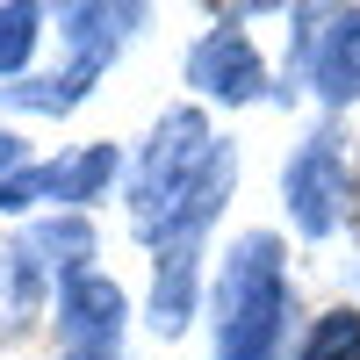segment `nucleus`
<instances>
[{
	"instance_id": "1",
	"label": "nucleus",
	"mask_w": 360,
	"mask_h": 360,
	"mask_svg": "<svg viewBox=\"0 0 360 360\" xmlns=\"http://www.w3.org/2000/svg\"><path fill=\"white\" fill-rule=\"evenodd\" d=\"M209 317H217V360H281L295 288H288V252H281L274 231L231 238V252L217 266Z\"/></svg>"
},
{
	"instance_id": "2",
	"label": "nucleus",
	"mask_w": 360,
	"mask_h": 360,
	"mask_svg": "<svg viewBox=\"0 0 360 360\" xmlns=\"http://www.w3.org/2000/svg\"><path fill=\"white\" fill-rule=\"evenodd\" d=\"M217 152H224V137L209 130V115L195 101L166 108L152 123V137L137 144V166H130V231L144 238V245H152V238L166 231V217L202 188V173L217 166Z\"/></svg>"
},
{
	"instance_id": "3",
	"label": "nucleus",
	"mask_w": 360,
	"mask_h": 360,
	"mask_svg": "<svg viewBox=\"0 0 360 360\" xmlns=\"http://www.w3.org/2000/svg\"><path fill=\"white\" fill-rule=\"evenodd\" d=\"M137 22H144V8H58V37L72 44V65L51 72V79L0 86V101L29 108V115H72L86 94H94V79L115 65V51L137 37Z\"/></svg>"
},
{
	"instance_id": "4",
	"label": "nucleus",
	"mask_w": 360,
	"mask_h": 360,
	"mask_svg": "<svg viewBox=\"0 0 360 360\" xmlns=\"http://www.w3.org/2000/svg\"><path fill=\"white\" fill-rule=\"evenodd\" d=\"M281 202H288V224L295 238H332L353 209V166H346V144L339 130H310L295 144V159L281 166Z\"/></svg>"
},
{
	"instance_id": "5",
	"label": "nucleus",
	"mask_w": 360,
	"mask_h": 360,
	"mask_svg": "<svg viewBox=\"0 0 360 360\" xmlns=\"http://www.w3.org/2000/svg\"><path fill=\"white\" fill-rule=\"evenodd\" d=\"M188 86H195L202 101H224V108H245V101H259V94H274L259 51H252V37L238 29V15H224L217 29H202V37H195V51H188Z\"/></svg>"
},
{
	"instance_id": "6",
	"label": "nucleus",
	"mask_w": 360,
	"mask_h": 360,
	"mask_svg": "<svg viewBox=\"0 0 360 360\" xmlns=\"http://www.w3.org/2000/svg\"><path fill=\"white\" fill-rule=\"evenodd\" d=\"M123 324H130V295L101 266L58 288V339H65V353H123Z\"/></svg>"
},
{
	"instance_id": "7",
	"label": "nucleus",
	"mask_w": 360,
	"mask_h": 360,
	"mask_svg": "<svg viewBox=\"0 0 360 360\" xmlns=\"http://www.w3.org/2000/svg\"><path fill=\"white\" fill-rule=\"evenodd\" d=\"M295 86H310L324 108L360 101V8H317V37Z\"/></svg>"
},
{
	"instance_id": "8",
	"label": "nucleus",
	"mask_w": 360,
	"mask_h": 360,
	"mask_svg": "<svg viewBox=\"0 0 360 360\" xmlns=\"http://www.w3.org/2000/svg\"><path fill=\"white\" fill-rule=\"evenodd\" d=\"M44 288H51V274L29 252V238H8L0 245V346L29 339V324L44 317Z\"/></svg>"
},
{
	"instance_id": "9",
	"label": "nucleus",
	"mask_w": 360,
	"mask_h": 360,
	"mask_svg": "<svg viewBox=\"0 0 360 360\" xmlns=\"http://www.w3.org/2000/svg\"><path fill=\"white\" fill-rule=\"evenodd\" d=\"M195 281H202V245H173L152 259V303H144V317H152L159 339H180L195 324Z\"/></svg>"
},
{
	"instance_id": "10",
	"label": "nucleus",
	"mask_w": 360,
	"mask_h": 360,
	"mask_svg": "<svg viewBox=\"0 0 360 360\" xmlns=\"http://www.w3.org/2000/svg\"><path fill=\"white\" fill-rule=\"evenodd\" d=\"M22 238H29V252L44 259V274H51L58 288H65V281H79V274H94V224H86V217H72V209H58V217L29 224Z\"/></svg>"
},
{
	"instance_id": "11",
	"label": "nucleus",
	"mask_w": 360,
	"mask_h": 360,
	"mask_svg": "<svg viewBox=\"0 0 360 360\" xmlns=\"http://www.w3.org/2000/svg\"><path fill=\"white\" fill-rule=\"evenodd\" d=\"M115 173H123V152H115V144H79V152L65 159V209L86 217L94 202H108Z\"/></svg>"
},
{
	"instance_id": "12",
	"label": "nucleus",
	"mask_w": 360,
	"mask_h": 360,
	"mask_svg": "<svg viewBox=\"0 0 360 360\" xmlns=\"http://www.w3.org/2000/svg\"><path fill=\"white\" fill-rule=\"evenodd\" d=\"M44 8H29V0H8L0 8V86H15V79H29V58H37V44H44Z\"/></svg>"
},
{
	"instance_id": "13",
	"label": "nucleus",
	"mask_w": 360,
	"mask_h": 360,
	"mask_svg": "<svg viewBox=\"0 0 360 360\" xmlns=\"http://www.w3.org/2000/svg\"><path fill=\"white\" fill-rule=\"evenodd\" d=\"M295 360H360V303H339V310H324L303 346H295Z\"/></svg>"
},
{
	"instance_id": "14",
	"label": "nucleus",
	"mask_w": 360,
	"mask_h": 360,
	"mask_svg": "<svg viewBox=\"0 0 360 360\" xmlns=\"http://www.w3.org/2000/svg\"><path fill=\"white\" fill-rule=\"evenodd\" d=\"M22 166H29V137H22V130H0V180L22 173Z\"/></svg>"
},
{
	"instance_id": "15",
	"label": "nucleus",
	"mask_w": 360,
	"mask_h": 360,
	"mask_svg": "<svg viewBox=\"0 0 360 360\" xmlns=\"http://www.w3.org/2000/svg\"><path fill=\"white\" fill-rule=\"evenodd\" d=\"M58 360H123V353H58Z\"/></svg>"
}]
</instances>
